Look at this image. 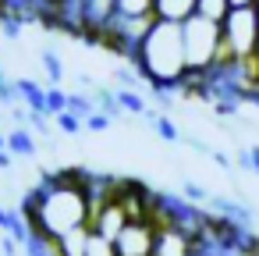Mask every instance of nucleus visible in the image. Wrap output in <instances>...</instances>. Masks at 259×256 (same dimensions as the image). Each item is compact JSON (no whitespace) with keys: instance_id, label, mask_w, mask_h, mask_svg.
<instances>
[{"instance_id":"11","label":"nucleus","mask_w":259,"mask_h":256,"mask_svg":"<svg viewBox=\"0 0 259 256\" xmlns=\"http://www.w3.org/2000/svg\"><path fill=\"white\" fill-rule=\"evenodd\" d=\"M89 238H93V228H89V224H82V228L68 231L64 238H57L61 256H85V252H89Z\"/></svg>"},{"instance_id":"26","label":"nucleus","mask_w":259,"mask_h":256,"mask_svg":"<svg viewBox=\"0 0 259 256\" xmlns=\"http://www.w3.org/2000/svg\"><path fill=\"white\" fill-rule=\"evenodd\" d=\"M11 164H15V153L11 150H0V171H11Z\"/></svg>"},{"instance_id":"14","label":"nucleus","mask_w":259,"mask_h":256,"mask_svg":"<svg viewBox=\"0 0 259 256\" xmlns=\"http://www.w3.org/2000/svg\"><path fill=\"white\" fill-rule=\"evenodd\" d=\"M146 121L156 128V135H160L163 142H181V139H185V135L178 132V125H174L167 114H160V111H149V114H146Z\"/></svg>"},{"instance_id":"7","label":"nucleus","mask_w":259,"mask_h":256,"mask_svg":"<svg viewBox=\"0 0 259 256\" xmlns=\"http://www.w3.org/2000/svg\"><path fill=\"white\" fill-rule=\"evenodd\" d=\"M199 252V238L178 224H160L156 228V249L153 256H195Z\"/></svg>"},{"instance_id":"27","label":"nucleus","mask_w":259,"mask_h":256,"mask_svg":"<svg viewBox=\"0 0 259 256\" xmlns=\"http://www.w3.org/2000/svg\"><path fill=\"white\" fill-rule=\"evenodd\" d=\"M259 0H231V8H255Z\"/></svg>"},{"instance_id":"20","label":"nucleus","mask_w":259,"mask_h":256,"mask_svg":"<svg viewBox=\"0 0 259 256\" xmlns=\"http://www.w3.org/2000/svg\"><path fill=\"white\" fill-rule=\"evenodd\" d=\"M181 196H185L188 203H199V206H206L213 192H209L206 185H199V181H192V178H185V181H181Z\"/></svg>"},{"instance_id":"28","label":"nucleus","mask_w":259,"mask_h":256,"mask_svg":"<svg viewBox=\"0 0 259 256\" xmlns=\"http://www.w3.org/2000/svg\"><path fill=\"white\" fill-rule=\"evenodd\" d=\"M252 64H255V79H259V50H255V57H252Z\"/></svg>"},{"instance_id":"9","label":"nucleus","mask_w":259,"mask_h":256,"mask_svg":"<svg viewBox=\"0 0 259 256\" xmlns=\"http://www.w3.org/2000/svg\"><path fill=\"white\" fill-rule=\"evenodd\" d=\"M15 86H18V100L25 103V111L47 114V86H39L36 79H15Z\"/></svg>"},{"instance_id":"10","label":"nucleus","mask_w":259,"mask_h":256,"mask_svg":"<svg viewBox=\"0 0 259 256\" xmlns=\"http://www.w3.org/2000/svg\"><path fill=\"white\" fill-rule=\"evenodd\" d=\"M8 150L15 157H36V132L29 125H15L8 132Z\"/></svg>"},{"instance_id":"30","label":"nucleus","mask_w":259,"mask_h":256,"mask_svg":"<svg viewBox=\"0 0 259 256\" xmlns=\"http://www.w3.org/2000/svg\"><path fill=\"white\" fill-rule=\"evenodd\" d=\"M61 4H89V0H61Z\"/></svg>"},{"instance_id":"16","label":"nucleus","mask_w":259,"mask_h":256,"mask_svg":"<svg viewBox=\"0 0 259 256\" xmlns=\"http://www.w3.org/2000/svg\"><path fill=\"white\" fill-rule=\"evenodd\" d=\"M39 64H43L50 86H61V82H64V61H61V54H54V50H39Z\"/></svg>"},{"instance_id":"19","label":"nucleus","mask_w":259,"mask_h":256,"mask_svg":"<svg viewBox=\"0 0 259 256\" xmlns=\"http://www.w3.org/2000/svg\"><path fill=\"white\" fill-rule=\"evenodd\" d=\"M68 96H71V93H64L61 86H47V114L57 118L61 111H68Z\"/></svg>"},{"instance_id":"13","label":"nucleus","mask_w":259,"mask_h":256,"mask_svg":"<svg viewBox=\"0 0 259 256\" xmlns=\"http://www.w3.org/2000/svg\"><path fill=\"white\" fill-rule=\"evenodd\" d=\"M22 249H25V256H61L57 238H47V235H39V231H32Z\"/></svg>"},{"instance_id":"22","label":"nucleus","mask_w":259,"mask_h":256,"mask_svg":"<svg viewBox=\"0 0 259 256\" xmlns=\"http://www.w3.org/2000/svg\"><path fill=\"white\" fill-rule=\"evenodd\" d=\"M54 125H57V128H61L64 135H78V132L85 128V121H82L78 114H71V111H61V114L54 118Z\"/></svg>"},{"instance_id":"24","label":"nucleus","mask_w":259,"mask_h":256,"mask_svg":"<svg viewBox=\"0 0 259 256\" xmlns=\"http://www.w3.org/2000/svg\"><path fill=\"white\" fill-rule=\"evenodd\" d=\"M110 121H114L110 114L96 111V114H89V118H85V132H107V128H110Z\"/></svg>"},{"instance_id":"2","label":"nucleus","mask_w":259,"mask_h":256,"mask_svg":"<svg viewBox=\"0 0 259 256\" xmlns=\"http://www.w3.org/2000/svg\"><path fill=\"white\" fill-rule=\"evenodd\" d=\"M142 71L149 89H170L181 93L188 86V57H185V32L174 22H160L149 29V36L142 40L139 54L128 61Z\"/></svg>"},{"instance_id":"1","label":"nucleus","mask_w":259,"mask_h":256,"mask_svg":"<svg viewBox=\"0 0 259 256\" xmlns=\"http://www.w3.org/2000/svg\"><path fill=\"white\" fill-rule=\"evenodd\" d=\"M18 210L25 213L29 228L47 238H64L68 231L93 221V199H89L82 171H75V167L47 171L39 178V185H32L25 192Z\"/></svg>"},{"instance_id":"17","label":"nucleus","mask_w":259,"mask_h":256,"mask_svg":"<svg viewBox=\"0 0 259 256\" xmlns=\"http://www.w3.org/2000/svg\"><path fill=\"white\" fill-rule=\"evenodd\" d=\"M68 111H71V114H78V118L85 121V118H89V114H96L100 107H96V96H93V93H71V96H68Z\"/></svg>"},{"instance_id":"21","label":"nucleus","mask_w":259,"mask_h":256,"mask_svg":"<svg viewBox=\"0 0 259 256\" xmlns=\"http://www.w3.org/2000/svg\"><path fill=\"white\" fill-rule=\"evenodd\" d=\"M234 164L241 171H248V174H259V146H241L234 153Z\"/></svg>"},{"instance_id":"8","label":"nucleus","mask_w":259,"mask_h":256,"mask_svg":"<svg viewBox=\"0 0 259 256\" xmlns=\"http://www.w3.org/2000/svg\"><path fill=\"white\" fill-rule=\"evenodd\" d=\"M199 15V0H156V18L160 22H174L185 25L188 18Z\"/></svg>"},{"instance_id":"31","label":"nucleus","mask_w":259,"mask_h":256,"mask_svg":"<svg viewBox=\"0 0 259 256\" xmlns=\"http://www.w3.org/2000/svg\"><path fill=\"white\" fill-rule=\"evenodd\" d=\"M255 11H259V4H255Z\"/></svg>"},{"instance_id":"25","label":"nucleus","mask_w":259,"mask_h":256,"mask_svg":"<svg viewBox=\"0 0 259 256\" xmlns=\"http://www.w3.org/2000/svg\"><path fill=\"white\" fill-rule=\"evenodd\" d=\"M213 164H217L220 171H231V167H234V157L224 153V150H213Z\"/></svg>"},{"instance_id":"4","label":"nucleus","mask_w":259,"mask_h":256,"mask_svg":"<svg viewBox=\"0 0 259 256\" xmlns=\"http://www.w3.org/2000/svg\"><path fill=\"white\" fill-rule=\"evenodd\" d=\"M224 29V61H252L259 50V11L255 8H231L220 22Z\"/></svg>"},{"instance_id":"5","label":"nucleus","mask_w":259,"mask_h":256,"mask_svg":"<svg viewBox=\"0 0 259 256\" xmlns=\"http://www.w3.org/2000/svg\"><path fill=\"white\" fill-rule=\"evenodd\" d=\"M156 221L153 217H142V221H128V228L117 235V252L121 256H153L156 249Z\"/></svg>"},{"instance_id":"12","label":"nucleus","mask_w":259,"mask_h":256,"mask_svg":"<svg viewBox=\"0 0 259 256\" xmlns=\"http://www.w3.org/2000/svg\"><path fill=\"white\" fill-rule=\"evenodd\" d=\"M117 103L124 107V114H135V118H146L153 107H149V100L139 93V89H117Z\"/></svg>"},{"instance_id":"23","label":"nucleus","mask_w":259,"mask_h":256,"mask_svg":"<svg viewBox=\"0 0 259 256\" xmlns=\"http://www.w3.org/2000/svg\"><path fill=\"white\" fill-rule=\"evenodd\" d=\"M85 256H121V252H117V245H114L110 238H103V235L93 231V238H89V252H85Z\"/></svg>"},{"instance_id":"29","label":"nucleus","mask_w":259,"mask_h":256,"mask_svg":"<svg viewBox=\"0 0 259 256\" xmlns=\"http://www.w3.org/2000/svg\"><path fill=\"white\" fill-rule=\"evenodd\" d=\"M0 150H8V135L4 132H0Z\"/></svg>"},{"instance_id":"3","label":"nucleus","mask_w":259,"mask_h":256,"mask_svg":"<svg viewBox=\"0 0 259 256\" xmlns=\"http://www.w3.org/2000/svg\"><path fill=\"white\" fill-rule=\"evenodd\" d=\"M181 32H185V57H188V75L192 79L213 71L224 61V29H220V22H209V18L195 15L181 25Z\"/></svg>"},{"instance_id":"15","label":"nucleus","mask_w":259,"mask_h":256,"mask_svg":"<svg viewBox=\"0 0 259 256\" xmlns=\"http://www.w3.org/2000/svg\"><path fill=\"white\" fill-rule=\"evenodd\" d=\"M121 18H149L156 15V0H114Z\"/></svg>"},{"instance_id":"18","label":"nucleus","mask_w":259,"mask_h":256,"mask_svg":"<svg viewBox=\"0 0 259 256\" xmlns=\"http://www.w3.org/2000/svg\"><path fill=\"white\" fill-rule=\"evenodd\" d=\"M199 15L209 22H224L231 15V0H199Z\"/></svg>"},{"instance_id":"6","label":"nucleus","mask_w":259,"mask_h":256,"mask_svg":"<svg viewBox=\"0 0 259 256\" xmlns=\"http://www.w3.org/2000/svg\"><path fill=\"white\" fill-rule=\"evenodd\" d=\"M128 210H124V203L117 199V196H110L107 203H100L96 210H93V221H89V228L96 231V235H103V238H110V242H117V235L128 228Z\"/></svg>"}]
</instances>
